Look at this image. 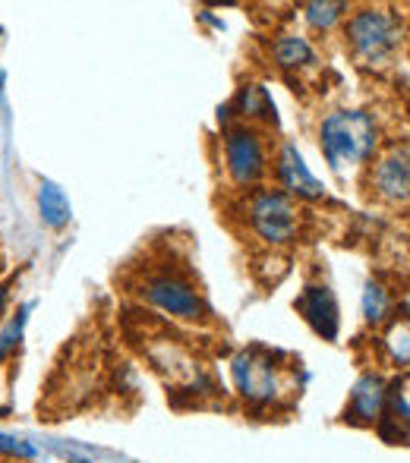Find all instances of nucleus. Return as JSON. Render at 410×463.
Listing matches in <instances>:
<instances>
[{
  "mask_svg": "<svg viewBox=\"0 0 410 463\" xmlns=\"http://www.w3.org/2000/svg\"><path fill=\"white\" fill-rule=\"evenodd\" d=\"M382 129L373 110L341 108L331 110L319 123V148L335 174L367 167L379 155Z\"/></svg>",
  "mask_w": 410,
  "mask_h": 463,
  "instance_id": "nucleus-1",
  "label": "nucleus"
},
{
  "mask_svg": "<svg viewBox=\"0 0 410 463\" xmlns=\"http://www.w3.org/2000/svg\"><path fill=\"white\" fill-rule=\"evenodd\" d=\"M344 23V44L357 67L386 70L405 51V19L392 6H357L348 10Z\"/></svg>",
  "mask_w": 410,
  "mask_h": 463,
  "instance_id": "nucleus-2",
  "label": "nucleus"
},
{
  "mask_svg": "<svg viewBox=\"0 0 410 463\" xmlns=\"http://www.w3.org/2000/svg\"><path fill=\"white\" fill-rule=\"evenodd\" d=\"M281 360H284V354L265 350V347L240 350L231 360L234 388L250 403V410H272L288 391H294V384H291V369L284 366Z\"/></svg>",
  "mask_w": 410,
  "mask_h": 463,
  "instance_id": "nucleus-3",
  "label": "nucleus"
},
{
  "mask_svg": "<svg viewBox=\"0 0 410 463\" xmlns=\"http://www.w3.org/2000/svg\"><path fill=\"white\" fill-rule=\"evenodd\" d=\"M136 293L146 299L148 306H155L158 312H165L167 318H177L186 325H205L212 309H208L203 290L196 287L186 271H180L177 265H161V269H148L136 284Z\"/></svg>",
  "mask_w": 410,
  "mask_h": 463,
  "instance_id": "nucleus-4",
  "label": "nucleus"
},
{
  "mask_svg": "<svg viewBox=\"0 0 410 463\" xmlns=\"http://www.w3.org/2000/svg\"><path fill=\"white\" fill-rule=\"evenodd\" d=\"M243 224L269 250H281L300 237L303 208L281 189H250V195H243Z\"/></svg>",
  "mask_w": 410,
  "mask_h": 463,
  "instance_id": "nucleus-5",
  "label": "nucleus"
},
{
  "mask_svg": "<svg viewBox=\"0 0 410 463\" xmlns=\"http://www.w3.org/2000/svg\"><path fill=\"white\" fill-rule=\"evenodd\" d=\"M272 146L265 129L246 123H227L221 129V167L234 189H256L269 177Z\"/></svg>",
  "mask_w": 410,
  "mask_h": 463,
  "instance_id": "nucleus-6",
  "label": "nucleus"
},
{
  "mask_svg": "<svg viewBox=\"0 0 410 463\" xmlns=\"http://www.w3.org/2000/svg\"><path fill=\"white\" fill-rule=\"evenodd\" d=\"M410 161H407V142H388L367 174V186L373 189V199L386 202L388 208L407 205V186H410Z\"/></svg>",
  "mask_w": 410,
  "mask_h": 463,
  "instance_id": "nucleus-7",
  "label": "nucleus"
},
{
  "mask_svg": "<svg viewBox=\"0 0 410 463\" xmlns=\"http://www.w3.org/2000/svg\"><path fill=\"white\" fill-rule=\"evenodd\" d=\"M272 171H275L278 189H281L284 195H291L294 202H316L325 195V186L312 177V171L307 167V161H303V155L297 152L294 142H281V146H278Z\"/></svg>",
  "mask_w": 410,
  "mask_h": 463,
  "instance_id": "nucleus-8",
  "label": "nucleus"
},
{
  "mask_svg": "<svg viewBox=\"0 0 410 463\" xmlns=\"http://www.w3.org/2000/svg\"><path fill=\"white\" fill-rule=\"evenodd\" d=\"M294 306L319 337L335 341L338 328H341V312H338V299L329 284H319V280L316 284H307Z\"/></svg>",
  "mask_w": 410,
  "mask_h": 463,
  "instance_id": "nucleus-9",
  "label": "nucleus"
},
{
  "mask_svg": "<svg viewBox=\"0 0 410 463\" xmlns=\"http://www.w3.org/2000/svg\"><path fill=\"white\" fill-rule=\"evenodd\" d=\"M386 378L379 372H363L357 378L354 391H350V401L344 407V422H354V426H376L382 416V403H386Z\"/></svg>",
  "mask_w": 410,
  "mask_h": 463,
  "instance_id": "nucleus-10",
  "label": "nucleus"
},
{
  "mask_svg": "<svg viewBox=\"0 0 410 463\" xmlns=\"http://www.w3.org/2000/svg\"><path fill=\"white\" fill-rule=\"evenodd\" d=\"M407 375L401 372L398 378H392L386 384V403H382V416L376 422V429H379L388 445H405L407 441Z\"/></svg>",
  "mask_w": 410,
  "mask_h": 463,
  "instance_id": "nucleus-11",
  "label": "nucleus"
},
{
  "mask_svg": "<svg viewBox=\"0 0 410 463\" xmlns=\"http://www.w3.org/2000/svg\"><path fill=\"white\" fill-rule=\"evenodd\" d=\"M227 110H234L231 117H237L246 127H278V114H275V101H272L269 89L262 82H246L237 89L234 101L227 104Z\"/></svg>",
  "mask_w": 410,
  "mask_h": 463,
  "instance_id": "nucleus-12",
  "label": "nucleus"
},
{
  "mask_svg": "<svg viewBox=\"0 0 410 463\" xmlns=\"http://www.w3.org/2000/svg\"><path fill=\"white\" fill-rule=\"evenodd\" d=\"M272 57H275V67L288 76H303L319 67V54L312 48V42L307 35H297V32L278 35L272 42Z\"/></svg>",
  "mask_w": 410,
  "mask_h": 463,
  "instance_id": "nucleus-13",
  "label": "nucleus"
},
{
  "mask_svg": "<svg viewBox=\"0 0 410 463\" xmlns=\"http://www.w3.org/2000/svg\"><path fill=\"white\" fill-rule=\"evenodd\" d=\"M38 212H42L44 227H51V231H63L73 218V205H70L67 193L51 180H42V186H38Z\"/></svg>",
  "mask_w": 410,
  "mask_h": 463,
  "instance_id": "nucleus-14",
  "label": "nucleus"
},
{
  "mask_svg": "<svg viewBox=\"0 0 410 463\" xmlns=\"http://www.w3.org/2000/svg\"><path fill=\"white\" fill-rule=\"evenodd\" d=\"M392 290H388L382 280H369L367 290H363V318H367L369 328H382V325L392 322Z\"/></svg>",
  "mask_w": 410,
  "mask_h": 463,
  "instance_id": "nucleus-15",
  "label": "nucleus"
},
{
  "mask_svg": "<svg viewBox=\"0 0 410 463\" xmlns=\"http://www.w3.org/2000/svg\"><path fill=\"white\" fill-rule=\"evenodd\" d=\"M407 309H401V316L395 312L392 322H388V331L382 337V347L388 354V366L392 369H407Z\"/></svg>",
  "mask_w": 410,
  "mask_h": 463,
  "instance_id": "nucleus-16",
  "label": "nucleus"
},
{
  "mask_svg": "<svg viewBox=\"0 0 410 463\" xmlns=\"http://www.w3.org/2000/svg\"><path fill=\"white\" fill-rule=\"evenodd\" d=\"M303 10H307V13H303V19H307L310 29L329 32L331 25H338L344 16H348L350 6L348 4H307Z\"/></svg>",
  "mask_w": 410,
  "mask_h": 463,
  "instance_id": "nucleus-17",
  "label": "nucleus"
},
{
  "mask_svg": "<svg viewBox=\"0 0 410 463\" xmlns=\"http://www.w3.org/2000/svg\"><path fill=\"white\" fill-rule=\"evenodd\" d=\"M0 458L6 460H35L38 458V448L25 439H16V435H6L0 432Z\"/></svg>",
  "mask_w": 410,
  "mask_h": 463,
  "instance_id": "nucleus-18",
  "label": "nucleus"
},
{
  "mask_svg": "<svg viewBox=\"0 0 410 463\" xmlns=\"http://www.w3.org/2000/svg\"><path fill=\"white\" fill-rule=\"evenodd\" d=\"M25 312H29V309H19L16 318H13L4 331H0V363L19 350V337H23V328H25Z\"/></svg>",
  "mask_w": 410,
  "mask_h": 463,
  "instance_id": "nucleus-19",
  "label": "nucleus"
},
{
  "mask_svg": "<svg viewBox=\"0 0 410 463\" xmlns=\"http://www.w3.org/2000/svg\"><path fill=\"white\" fill-rule=\"evenodd\" d=\"M10 299V287H0V316H4V306Z\"/></svg>",
  "mask_w": 410,
  "mask_h": 463,
  "instance_id": "nucleus-20",
  "label": "nucleus"
}]
</instances>
